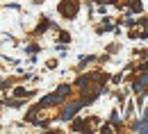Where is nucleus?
Segmentation results:
<instances>
[{
    "mask_svg": "<svg viewBox=\"0 0 148 134\" xmlns=\"http://www.w3.org/2000/svg\"><path fill=\"white\" fill-rule=\"evenodd\" d=\"M80 107H82V102H73V105H69V107H66V112H64V116H62V118H64V120H69V118H73V114H75V112H77V109H80Z\"/></svg>",
    "mask_w": 148,
    "mask_h": 134,
    "instance_id": "1",
    "label": "nucleus"
},
{
    "mask_svg": "<svg viewBox=\"0 0 148 134\" xmlns=\"http://www.w3.org/2000/svg\"><path fill=\"white\" fill-rule=\"evenodd\" d=\"M62 14H66V16H75V5H73V2H64V5H62Z\"/></svg>",
    "mask_w": 148,
    "mask_h": 134,
    "instance_id": "2",
    "label": "nucleus"
},
{
    "mask_svg": "<svg viewBox=\"0 0 148 134\" xmlns=\"http://www.w3.org/2000/svg\"><path fill=\"white\" fill-rule=\"evenodd\" d=\"M134 130H144V132H148V123H137Z\"/></svg>",
    "mask_w": 148,
    "mask_h": 134,
    "instance_id": "3",
    "label": "nucleus"
}]
</instances>
